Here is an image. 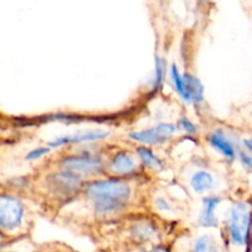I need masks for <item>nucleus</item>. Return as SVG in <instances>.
Returning <instances> with one entry per match:
<instances>
[{
  "label": "nucleus",
  "instance_id": "6ab92c4d",
  "mask_svg": "<svg viewBox=\"0 0 252 252\" xmlns=\"http://www.w3.org/2000/svg\"><path fill=\"white\" fill-rule=\"evenodd\" d=\"M158 202H159V203H158V204H159V206H160V208H164V209L169 208V206H167V204H162V203H164V201H162V199H159V201H158Z\"/></svg>",
  "mask_w": 252,
  "mask_h": 252
},
{
  "label": "nucleus",
  "instance_id": "a211bd4d",
  "mask_svg": "<svg viewBox=\"0 0 252 252\" xmlns=\"http://www.w3.org/2000/svg\"><path fill=\"white\" fill-rule=\"evenodd\" d=\"M180 125H181V127L184 128L189 134H194V133H196L197 129L196 127H194V125L191 122V121L187 120L186 117H184L181 121H180Z\"/></svg>",
  "mask_w": 252,
  "mask_h": 252
},
{
  "label": "nucleus",
  "instance_id": "9b49d317",
  "mask_svg": "<svg viewBox=\"0 0 252 252\" xmlns=\"http://www.w3.org/2000/svg\"><path fill=\"white\" fill-rule=\"evenodd\" d=\"M191 185L197 193H203L213 187V177L206 171H199L192 176Z\"/></svg>",
  "mask_w": 252,
  "mask_h": 252
},
{
  "label": "nucleus",
  "instance_id": "9d476101",
  "mask_svg": "<svg viewBox=\"0 0 252 252\" xmlns=\"http://www.w3.org/2000/svg\"><path fill=\"white\" fill-rule=\"evenodd\" d=\"M219 204V198L216 197H208L204 199V211L201 216V223L204 226H216L217 219L214 216L217 206Z\"/></svg>",
  "mask_w": 252,
  "mask_h": 252
},
{
  "label": "nucleus",
  "instance_id": "dca6fc26",
  "mask_svg": "<svg viewBox=\"0 0 252 252\" xmlns=\"http://www.w3.org/2000/svg\"><path fill=\"white\" fill-rule=\"evenodd\" d=\"M211 239L208 236H202L197 240L196 246H194V251H208L211 250Z\"/></svg>",
  "mask_w": 252,
  "mask_h": 252
},
{
  "label": "nucleus",
  "instance_id": "f03ea898",
  "mask_svg": "<svg viewBox=\"0 0 252 252\" xmlns=\"http://www.w3.org/2000/svg\"><path fill=\"white\" fill-rule=\"evenodd\" d=\"M250 228V211L245 203L236 204L233 208L229 220V235L235 245H244L246 243Z\"/></svg>",
  "mask_w": 252,
  "mask_h": 252
},
{
  "label": "nucleus",
  "instance_id": "39448f33",
  "mask_svg": "<svg viewBox=\"0 0 252 252\" xmlns=\"http://www.w3.org/2000/svg\"><path fill=\"white\" fill-rule=\"evenodd\" d=\"M176 130L175 126L170 123H160L159 126L150 129L140 130V132H132L129 138L133 140L142 143H148V144H161L165 143Z\"/></svg>",
  "mask_w": 252,
  "mask_h": 252
},
{
  "label": "nucleus",
  "instance_id": "6e6552de",
  "mask_svg": "<svg viewBox=\"0 0 252 252\" xmlns=\"http://www.w3.org/2000/svg\"><path fill=\"white\" fill-rule=\"evenodd\" d=\"M111 167L116 174L128 175L135 170V162L128 153H117L111 161Z\"/></svg>",
  "mask_w": 252,
  "mask_h": 252
},
{
  "label": "nucleus",
  "instance_id": "f3484780",
  "mask_svg": "<svg viewBox=\"0 0 252 252\" xmlns=\"http://www.w3.org/2000/svg\"><path fill=\"white\" fill-rule=\"evenodd\" d=\"M49 152V148H37V149L32 150V152H30L29 154L26 155V159L27 160H33V159H38L39 157H42V155L47 154V153Z\"/></svg>",
  "mask_w": 252,
  "mask_h": 252
},
{
  "label": "nucleus",
  "instance_id": "20e7f679",
  "mask_svg": "<svg viewBox=\"0 0 252 252\" xmlns=\"http://www.w3.org/2000/svg\"><path fill=\"white\" fill-rule=\"evenodd\" d=\"M62 167L66 171L75 172L78 175L95 174L102 170V160L91 155H78L69 157L62 160Z\"/></svg>",
  "mask_w": 252,
  "mask_h": 252
},
{
  "label": "nucleus",
  "instance_id": "4468645a",
  "mask_svg": "<svg viewBox=\"0 0 252 252\" xmlns=\"http://www.w3.org/2000/svg\"><path fill=\"white\" fill-rule=\"evenodd\" d=\"M171 75L172 79H174L175 88H176L177 93L182 96L184 98H186V88H185V81L184 78H181L179 73V69H177L176 65L171 66Z\"/></svg>",
  "mask_w": 252,
  "mask_h": 252
},
{
  "label": "nucleus",
  "instance_id": "423d86ee",
  "mask_svg": "<svg viewBox=\"0 0 252 252\" xmlns=\"http://www.w3.org/2000/svg\"><path fill=\"white\" fill-rule=\"evenodd\" d=\"M51 184L58 193L70 194L75 192L80 186V177L75 172L65 170V172L53 175L51 177Z\"/></svg>",
  "mask_w": 252,
  "mask_h": 252
},
{
  "label": "nucleus",
  "instance_id": "1a4fd4ad",
  "mask_svg": "<svg viewBox=\"0 0 252 252\" xmlns=\"http://www.w3.org/2000/svg\"><path fill=\"white\" fill-rule=\"evenodd\" d=\"M185 88H186V98L185 100L191 102V101H199L203 100V85L199 81V79L194 78L191 74H185L184 76Z\"/></svg>",
  "mask_w": 252,
  "mask_h": 252
},
{
  "label": "nucleus",
  "instance_id": "0eeeda50",
  "mask_svg": "<svg viewBox=\"0 0 252 252\" xmlns=\"http://www.w3.org/2000/svg\"><path fill=\"white\" fill-rule=\"evenodd\" d=\"M110 133L103 132V130H90L85 133H78L74 135H64V137L57 138L53 142L48 143L49 147H61L64 144H70V143H83L90 142V140H98L108 137Z\"/></svg>",
  "mask_w": 252,
  "mask_h": 252
},
{
  "label": "nucleus",
  "instance_id": "ddd939ff",
  "mask_svg": "<svg viewBox=\"0 0 252 252\" xmlns=\"http://www.w3.org/2000/svg\"><path fill=\"white\" fill-rule=\"evenodd\" d=\"M137 153L138 155H139V158L142 159V161L144 162L147 166L149 167H159L160 165V160L158 159L157 157H155L154 154H153V152L150 149H148V148H144V147H139L137 149Z\"/></svg>",
  "mask_w": 252,
  "mask_h": 252
},
{
  "label": "nucleus",
  "instance_id": "f8f14e48",
  "mask_svg": "<svg viewBox=\"0 0 252 252\" xmlns=\"http://www.w3.org/2000/svg\"><path fill=\"white\" fill-rule=\"evenodd\" d=\"M209 142H211V144L213 145L214 148H217L218 150H220V152L223 153L225 157L233 158L234 154H235L231 143L229 142V140L226 139V138L224 137V135L221 134V132H219V130L218 132H214L213 134L211 135V138H209Z\"/></svg>",
  "mask_w": 252,
  "mask_h": 252
},
{
  "label": "nucleus",
  "instance_id": "7ed1b4c3",
  "mask_svg": "<svg viewBox=\"0 0 252 252\" xmlns=\"http://www.w3.org/2000/svg\"><path fill=\"white\" fill-rule=\"evenodd\" d=\"M24 207L19 199L2 194L0 198V225L6 230H14L21 225Z\"/></svg>",
  "mask_w": 252,
  "mask_h": 252
},
{
  "label": "nucleus",
  "instance_id": "2eb2a0df",
  "mask_svg": "<svg viewBox=\"0 0 252 252\" xmlns=\"http://www.w3.org/2000/svg\"><path fill=\"white\" fill-rule=\"evenodd\" d=\"M155 63H157V66H155V90L160 88L162 83V74H164V66H162V62L159 57H157L155 59Z\"/></svg>",
  "mask_w": 252,
  "mask_h": 252
},
{
  "label": "nucleus",
  "instance_id": "f257e3e1",
  "mask_svg": "<svg viewBox=\"0 0 252 252\" xmlns=\"http://www.w3.org/2000/svg\"><path fill=\"white\" fill-rule=\"evenodd\" d=\"M86 194L93 201L96 212L111 213L127 203L130 197V189L121 180L110 179L89 184Z\"/></svg>",
  "mask_w": 252,
  "mask_h": 252
}]
</instances>
